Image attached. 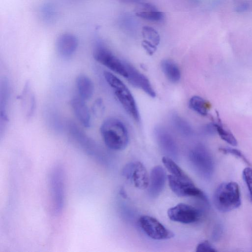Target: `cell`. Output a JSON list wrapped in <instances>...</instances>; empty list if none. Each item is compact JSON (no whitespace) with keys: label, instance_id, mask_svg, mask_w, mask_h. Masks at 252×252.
Returning <instances> with one entry per match:
<instances>
[{"label":"cell","instance_id":"cell-1","mask_svg":"<svg viewBox=\"0 0 252 252\" xmlns=\"http://www.w3.org/2000/svg\"><path fill=\"white\" fill-rule=\"evenodd\" d=\"M104 142L109 149L120 151L124 149L128 143V133L124 123L115 118L105 120L100 127Z\"/></svg>","mask_w":252,"mask_h":252},{"label":"cell","instance_id":"cell-2","mask_svg":"<svg viewBox=\"0 0 252 252\" xmlns=\"http://www.w3.org/2000/svg\"><path fill=\"white\" fill-rule=\"evenodd\" d=\"M214 203L220 211L227 212L238 208L241 203L239 185L234 182L221 184L214 194Z\"/></svg>","mask_w":252,"mask_h":252},{"label":"cell","instance_id":"cell-3","mask_svg":"<svg viewBox=\"0 0 252 252\" xmlns=\"http://www.w3.org/2000/svg\"><path fill=\"white\" fill-rule=\"evenodd\" d=\"M104 76L106 81L113 89L114 94L125 111L136 122L140 116L135 99L126 85L113 73L105 71Z\"/></svg>","mask_w":252,"mask_h":252},{"label":"cell","instance_id":"cell-4","mask_svg":"<svg viewBox=\"0 0 252 252\" xmlns=\"http://www.w3.org/2000/svg\"><path fill=\"white\" fill-rule=\"evenodd\" d=\"M189 158L196 171L204 178L210 177L213 172L214 163L208 150L201 144H198L190 151Z\"/></svg>","mask_w":252,"mask_h":252},{"label":"cell","instance_id":"cell-5","mask_svg":"<svg viewBox=\"0 0 252 252\" xmlns=\"http://www.w3.org/2000/svg\"><path fill=\"white\" fill-rule=\"evenodd\" d=\"M93 57L95 61L111 70L126 78L127 77L126 62L121 61L103 45L96 46L93 51Z\"/></svg>","mask_w":252,"mask_h":252},{"label":"cell","instance_id":"cell-6","mask_svg":"<svg viewBox=\"0 0 252 252\" xmlns=\"http://www.w3.org/2000/svg\"><path fill=\"white\" fill-rule=\"evenodd\" d=\"M167 179L171 189L177 196L195 197L207 202L205 194L195 186L191 179L185 180L176 177L171 174L167 176Z\"/></svg>","mask_w":252,"mask_h":252},{"label":"cell","instance_id":"cell-7","mask_svg":"<svg viewBox=\"0 0 252 252\" xmlns=\"http://www.w3.org/2000/svg\"><path fill=\"white\" fill-rule=\"evenodd\" d=\"M139 222L142 230L153 239L167 240L174 236L171 231L154 217L142 216L140 218Z\"/></svg>","mask_w":252,"mask_h":252},{"label":"cell","instance_id":"cell-8","mask_svg":"<svg viewBox=\"0 0 252 252\" xmlns=\"http://www.w3.org/2000/svg\"><path fill=\"white\" fill-rule=\"evenodd\" d=\"M123 175L137 188L146 189L149 184V176L144 165L139 161L128 163L123 170Z\"/></svg>","mask_w":252,"mask_h":252},{"label":"cell","instance_id":"cell-9","mask_svg":"<svg viewBox=\"0 0 252 252\" xmlns=\"http://www.w3.org/2000/svg\"><path fill=\"white\" fill-rule=\"evenodd\" d=\"M167 215L170 220L185 224L197 221L201 216L199 211L195 207L185 203H179L169 208Z\"/></svg>","mask_w":252,"mask_h":252},{"label":"cell","instance_id":"cell-10","mask_svg":"<svg viewBox=\"0 0 252 252\" xmlns=\"http://www.w3.org/2000/svg\"><path fill=\"white\" fill-rule=\"evenodd\" d=\"M126 66L127 71V76L126 78L129 82L133 86L145 92L151 97H155V92L148 79L127 62Z\"/></svg>","mask_w":252,"mask_h":252},{"label":"cell","instance_id":"cell-11","mask_svg":"<svg viewBox=\"0 0 252 252\" xmlns=\"http://www.w3.org/2000/svg\"><path fill=\"white\" fill-rule=\"evenodd\" d=\"M166 180V172L160 165L155 166L149 177L148 192L152 198L158 197L163 190Z\"/></svg>","mask_w":252,"mask_h":252},{"label":"cell","instance_id":"cell-12","mask_svg":"<svg viewBox=\"0 0 252 252\" xmlns=\"http://www.w3.org/2000/svg\"><path fill=\"white\" fill-rule=\"evenodd\" d=\"M78 45L76 36L70 33L61 34L57 39L56 47L58 54L62 57L67 58L75 52Z\"/></svg>","mask_w":252,"mask_h":252},{"label":"cell","instance_id":"cell-13","mask_svg":"<svg viewBox=\"0 0 252 252\" xmlns=\"http://www.w3.org/2000/svg\"><path fill=\"white\" fill-rule=\"evenodd\" d=\"M156 136L158 144L167 157L175 158L178 154L176 143L172 135L165 129L159 127L156 129Z\"/></svg>","mask_w":252,"mask_h":252},{"label":"cell","instance_id":"cell-14","mask_svg":"<svg viewBox=\"0 0 252 252\" xmlns=\"http://www.w3.org/2000/svg\"><path fill=\"white\" fill-rule=\"evenodd\" d=\"M135 13L137 16L150 21L159 22L164 17L162 11L149 2H139L135 7Z\"/></svg>","mask_w":252,"mask_h":252},{"label":"cell","instance_id":"cell-15","mask_svg":"<svg viewBox=\"0 0 252 252\" xmlns=\"http://www.w3.org/2000/svg\"><path fill=\"white\" fill-rule=\"evenodd\" d=\"M71 107L80 123L85 127L91 126V116L85 100L79 97L73 98L70 102Z\"/></svg>","mask_w":252,"mask_h":252},{"label":"cell","instance_id":"cell-16","mask_svg":"<svg viewBox=\"0 0 252 252\" xmlns=\"http://www.w3.org/2000/svg\"><path fill=\"white\" fill-rule=\"evenodd\" d=\"M76 86L80 97L87 100L92 97L94 87L89 77L84 74L78 76L76 79Z\"/></svg>","mask_w":252,"mask_h":252},{"label":"cell","instance_id":"cell-17","mask_svg":"<svg viewBox=\"0 0 252 252\" xmlns=\"http://www.w3.org/2000/svg\"><path fill=\"white\" fill-rule=\"evenodd\" d=\"M161 68L169 81L174 83L179 82L181 78V72L175 63L170 60H164L161 63Z\"/></svg>","mask_w":252,"mask_h":252},{"label":"cell","instance_id":"cell-18","mask_svg":"<svg viewBox=\"0 0 252 252\" xmlns=\"http://www.w3.org/2000/svg\"><path fill=\"white\" fill-rule=\"evenodd\" d=\"M162 161L165 168L171 173V175L185 180L191 179L171 158L164 156L162 158Z\"/></svg>","mask_w":252,"mask_h":252},{"label":"cell","instance_id":"cell-19","mask_svg":"<svg viewBox=\"0 0 252 252\" xmlns=\"http://www.w3.org/2000/svg\"><path fill=\"white\" fill-rule=\"evenodd\" d=\"M190 109L202 116H206L209 109V104L203 98L199 96H193L190 98L189 103Z\"/></svg>","mask_w":252,"mask_h":252},{"label":"cell","instance_id":"cell-20","mask_svg":"<svg viewBox=\"0 0 252 252\" xmlns=\"http://www.w3.org/2000/svg\"><path fill=\"white\" fill-rule=\"evenodd\" d=\"M171 121L175 128L181 134L189 135L192 133V129L190 125L180 116L173 115L172 116Z\"/></svg>","mask_w":252,"mask_h":252},{"label":"cell","instance_id":"cell-21","mask_svg":"<svg viewBox=\"0 0 252 252\" xmlns=\"http://www.w3.org/2000/svg\"><path fill=\"white\" fill-rule=\"evenodd\" d=\"M142 33L144 39L147 40L156 46L160 42V36L158 32L150 26H144L142 28Z\"/></svg>","mask_w":252,"mask_h":252},{"label":"cell","instance_id":"cell-22","mask_svg":"<svg viewBox=\"0 0 252 252\" xmlns=\"http://www.w3.org/2000/svg\"><path fill=\"white\" fill-rule=\"evenodd\" d=\"M214 124L217 133L223 140L233 146L237 145L238 143L236 139L230 132L224 129L220 124Z\"/></svg>","mask_w":252,"mask_h":252},{"label":"cell","instance_id":"cell-23","mask_svg":"<svg viewBox=\"0 0 252 252\" xmlns=\"http://www.w3.org/2000/svg\"><path fill=\"white\" fill-rule=\"evenodd\" d=\"M220 151L225 154H230L242 160L245 163L249 166H251V164L247 159L246 157L239 150L231 148H220Z\"/></svg>","mask_w":252,"mask_h":252},{"label":"cell","instance_id":"cell-24","mask_svg":"<svg viewBox=\"0 0 252 252\" xmlns=\"http://www.w3.org/2000/svg\"><path fill=\"white\" fill-rule=\"evenodd\" d=\"M243 178L249 190L250 198L252 202V168L248 167L243 171Z\"/></svg>","mask_w":252,"mask_h":252},{"label":"cell","instance_id":"cell-25","mask_svg":"<svg viewBox=\"0 0 252 252\" xmlns=\"http://www.w3.org/2000/svg\"><path fill=\"white\" fill-rule=\"evenodd\" d=\"M217 251L207 241H204L199 243L196 248L197 252H216Z\"/></svg>","mask_w":252,"mask_h":252},{"label":"cell","instance_id":"cell-26","mask_svg":"<svg viewBox=\"0 0 252 252\" xmlns=\"http://www.w3.org/2000/svg\"><path fill=\"white\" fill-rule=\"evenodd\" d=\"M142 45L147 52L150 55H152L157 49V46L145 39L142 41Z\"/></svg>","mask_w":252,"mask_h":252},{"label":"cell","instance_id":"cell-27","mask_svg":"<svg viewBox=\"0 0 252 252\" xmlns=\"http://www.w3.org/2000/svg\"><path fill=\"white\" fill-rule=\"evenodd\" d=\"M250 4L247 1H242L236 6L235 10L238 12H243L247 10Z\"/></svg>","mask_w":252,"mask_h":252},{"label":"cell","instance_id":"cell-28","mask_svg":"<svg viewBox=\"0 0 252 252\" xmlns=\"http://www.w3.org/2000/svg\"><path fill=\"white\" fill-rule=\"evenodd\" d=\"M122 2L125 3H133V2H139L140 0H119Z\"/></svg>","mask_w":252,"mask_h":252}]
</instances>
